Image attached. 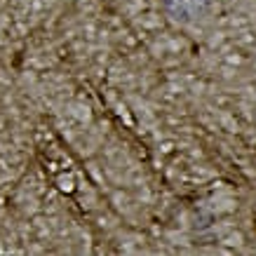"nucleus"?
I'll return each mask as SVG.
<instances>
[{
	"mask_svg": "<svg viewBox=\"0 0 256 256\" xmlns=\"http://www.w3.org/2000/svg\"><path fill=\"white\" fill-rule=\"evenodd\" d=\"M214 0H162V8L174 24L193 26L212 12Z\"/></svg>",
	"mask_w": 256,
	"mask_h": 256,
	"instance_id": "f257e3e1",
	"label": "nucleus"
}]
</instances>
